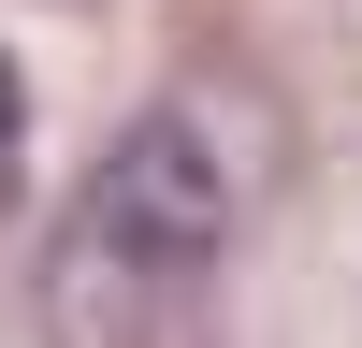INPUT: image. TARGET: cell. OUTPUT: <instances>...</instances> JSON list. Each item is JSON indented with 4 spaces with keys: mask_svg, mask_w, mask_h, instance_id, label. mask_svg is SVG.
<instances>
[{
    "mask_svg": "<svg viewBox=\"0 0 362 348\" xmlns=\"http://www.w3.org/2000/svg\"><path fill=\"white\" fill-rule=\"evenodd\" d=\"M0 145H15V58H0Z\"/></svg>",
    "mask_w": 362,
    "mask_h": 348,
    "instance_id": "obj_2",
    "label": "cell"
},
{
    "mask_svg": "<svg viewBox=\"0 0 362 348\" xmlns=\"http://www.w3.org/2000/svg\"><path fill=\"white\" fill-rule=\"evenodd\" d=\"M218 232H232V189H218V160H203L189 116L116 131L102 174L73 189L58 261H44V334L58 348H145L174 319V290L218 261Z\"/></svg>",
    "mask_w": 362,
    "mask_h": 348,
    "instance_id": "obj_1",
    "label": "cell"
}]
</instances>
